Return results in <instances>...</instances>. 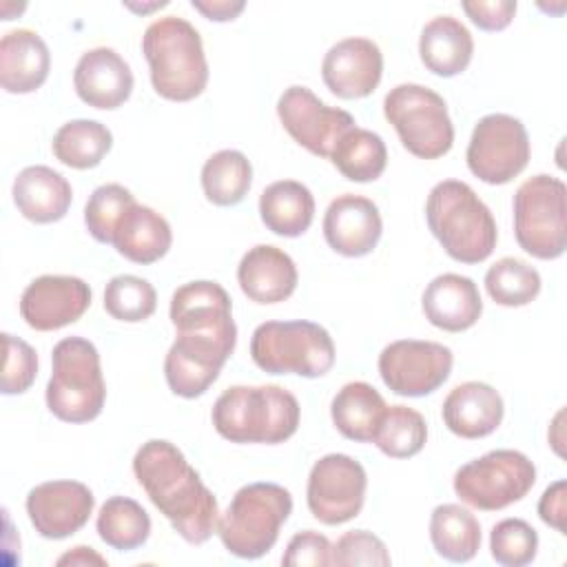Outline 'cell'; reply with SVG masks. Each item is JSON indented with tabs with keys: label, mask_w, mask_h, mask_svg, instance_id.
<instances>
[{
	"label": "cell",
	"mask_w": 567,
	"mask_h": 567,
	"mask_svg": "<svg viewBox=\"0 0 567 567\" xmlns=\"http://www.w3.org/2000/svg\"><path fill=\"white\" fill-rule=\"evenodd\" d=\"M133 474L186 543L202 545L217 532V498L177 445L164 439L142 443L133 456Z\"/></svg>",
	"instance_id": "6da1fadb"
},
{
	"label": "cell",
	"mask_w": 567,
	"mask_h": 567,
	"mask_svg": "<svg viewBox=\"0 0 567 567\" xmlns=\"http://www.w3.org/2000/svg\"><path fill=\"white\" fill-rule=\"evenodd\" d=\"M425 219L454 261L481 264L496 248L494 215L465 182L443 179L434 184L425 202Z\"/></svg>",
	"instance_id": "7a4b0ae2"
},
{
	"label": "cell",
	"mask_w": 567,
	"mask_h": 567,
	"mask_svg": "<svg viewBox=\"0 0 567 567\" xmlns=\"http://www.w3.org/2000/svg\"><path fill=\"white\" fill-rule=\"evenodd\" d=\"M299 401L281 385H233L213 405V425L230 443L288 441L299 427Z\"/></svg>",
	"instance_id": "3957f363"
},
{
	"label": "cell",
	"mask_w": 567,
	"mask_h": 567,
	"mask_svg": "<svg viewBox=\"0 0 567 567\" xmlns=\"http://www.w3.org/2000/svg\"><path fill=\"white\" fill-rule=\"evenodd\" d=\"M142 53L157 95L188 102L206 89L208 62L202 35L188 20L177 16L153 20L142 35Z\"/></svg>",
	"instance_id": "277c9868"
},
{
	"label": "cell",
	"mask_w": 567,
	"mask_h": 567,
	"mask_svg": "<svg viewBox=\"0 0 567 567\" xmlns=\"http://www.w3.org/2000/svg\"><path fill=\"white\" fill-rule=\"evenodd\" d=\"M292 512V496L277 483H248L239 487L219 516L221 545L237 558H261L268 554L281 525Z\"/></svg>",
	"instance_id": "5b68a950"
},
{
	"label": "cell",
	"mask_w": 567,
	"mask_h": 567,
	"mask_svg": "<svg viewBox=\"0 0 567 567\" xmlns=\"http://www.w3.org/2000/svg\"><path fill=\"white\" fill-rule=\"evenodd\" d=\"M47 408L66 423L93 421L106 399L97 348L84 337H66L53 346Z\"/></svg>",
	"instance_id": "8992f818"
},
{
	"label": "cell",
	"mask_w": 567,
	"mask_h": 567,
	"mask_svg": "<svg viewBox=\"0 0 567 567\" xmlns=\"http://www.w3.org/2000/svg\"><path fill=\"white\" fill-rule=\"evenodd\" d=\"M250 357L268 374H299L317 379L334 365L330 332L306 319L259 323L250 339Z\"/></svg>",
	"instance_id": "52a82bcc"
},
{
	"label": "cell",
	"mask_w": 567,
	"mask_h": 567,
	"mask_svg": "<svg viewBox=\"0 0 567 567\" xmlns=\"http://www.w3.org/2000/svg\"><path fill=\"white\" fill-rule=\"evenodd\" d=\"M514 235L536 259H558L567 248V186L551 175H534L514 193Z\"/></svg>",
	"instance_id": "ba28073f"
},
{
	"label": "cell",
	"mask_w": 567,
	"mask_h": 567,
	"mask_svg": "<svg viewBox=\"0 0 567 567\" xmlns=\"http://www.w3.org/2000/svg\"><path fill=\"white\" fill-rule=\"evenodd\" d=\"M383 115L414 157L436 159L454 144L445 100L423 84L405 82L390 89L383 100Z\"/></svg>",
	"instance_id": "9c48e42d"
},
{
	"label": "cell",
	"mask_w": 567,
	"mask_h": 567,
	"mask_svg": "<svg viewBox=\"0 0 567 567\" xmlns=\"http://www.w3.org/2000/svg\"><path fill=\"white\" fill-rule=\"evenodd\" d=\"M536 483V465L518 450H492L454 474L456 496L483 512L518 503Z\"/></svg>",
	"instance_id": "30bf717a"
},
{
	"label": "cell",
	"mask_w": 567,
	"mask_h": 567,
	"mask_svg": "<svg viewBox=\"0 0 567 567\" xmlns=\"http://www.w3.org/2000/svg\"><path fill=\"white\" fill-rule=\"evenodd\" d=\"M467 168L485 184H507L529 162V135L525 124L507 113L481 117L467 144Z\"/></svg>",
	"instance_id": "8fae6325"
},
{
	"label": "cell",
	"mask_w": 567,
	"mask_h": 567,
	"mask_svg": "<svg viewBox=\"0 0 567 567\" xmlns=\"http://www.w3.org/2000/svg\"><path fill=\"white\" fill-rule=\"evenodd\" d=\"M365 487L368 476L359 461L348 454H326L308 474V509L323 525L348 523L359 516Z\"/></svg>",
	"instance_id": "7c38bea8"
},
{
	"label": "cell",
	"mask_w": 567,
	"mask_h": 567,
	"mask_svg": "<svg viewBox=\"0 0 567 567\" xmlns=\"http://www.w3.org/2000/svg\"><path fill=\"white\" fill-rule=\"evenodd\" d=\"M452 363L454 354L443 343L399 339L381 350L379 374L399 396H425L447 381Z\"/></svg>",
	"instance_id": "4fadbf2b"
},
{
	"label": "cell",
	"mask_w": 567,
	"mask_h": 567,
	"mask_svg": "<svg viewBox=\"0 0 567 567\" xmlns=\"http://www.w3.org/2000/svg\"><path fill=\"white\" fill-rule=\"evenodd\" d=\"M277 115L288 135L306 151L330 157L334 142L354 126V117L321 102L308 86L292 84L277 100Z\"/></svg>",
	"instance_id": "5bb4252c"
},
{
	"label": "cell",
	"mask_w": 567,
	"mask_h": 567,
	"mask_svg": "<svg viewBox=\"0 0 567 567\" xmlns=\"http://www.w3.org/2000/svg\"><path fill=\"white\" fill-rule=\"evenodd\" d=\"M233 350L235 343L217 337L177 332L164 359V377L171 392L184 399L202 396L219 377Z\"/></svg>",
	"instance_id": "9a60e30c"
},
{
	"label": "cell",
	"mask_w": 567,
	"mask_h": 567,
	"mask_svg": "<svg viewBox=\"0 0 567 567\" xmlns=\"http://www.w3.org/2000/svg\"><path fill=\"white\" fill-rule=\"evenodd\" d=\"M95 496L80 481H47L27 494V514L35 532L62 540L80 532L93 514Z\"/></svg>",
	"instance_id": "2e32d148"
},
{
	"label": "cell",
	"mask_w": 567,
	"mask_h": 567,
	"mask_svg": "<svg viewBox=\"0 0 567 567\" xmlns=\"http://www.w3.org/2000/svg\"><path fill=\"white\" fill-rule=\"evenodd\" d=\"M91 306V288L71 275L35 277L20 297V315L29 328L49 332L75 323Z\"/></svg>",
	"instance_id": "e0dca14e"
},
{
	"label": "cell",
	"mask_w": 567,
	"mask_h": 567,
	"mask_svg": "<svg viewBox=\"0 0 567 567\" xmlns=\"http://www.w3.org/2000/svg\"><path fill=\"white\" fill-rule=\"evenodd\" d=\"M171 321L175 332L206 334L237 343L233 303L217 281L199 279L179 286L171 297Z\"/></svg>",
	"instance_id": "ac0fdd59"
},
{
	"label": "cell",
	"mask_w": 567,
	"mask_h": 567,
	"mask_svg": "<svg viewBox=\"0 0 567 567\" xmlns=\"http://www.w3.org/2000/svg\"><path fill=\"white\" fill-rule=\"evenodd\" d=\"M383 53L368 38H346L328 49L321 62L326 86L341 100L368 97L381 82Z\"/></svg>",
	"instance_id": "d6986e66"
},
{
	"label": "cell",
	"mask_w": 567,
	"mask_h": 567,
	"mask_svg": "<svg viewBox=\"0 0 567 567\" xmlns=\"http://www.w3.org/2000/svg\"><path fill=\"white\" fill-rule=\"evenodd\" d=\"M383 221L377 204L363 195H337L323 215V237L343 257H363L381 239Z\"/></svg>",
	"instance_id": "ffe728a7"
},
{
	"label": "cell",
	"mask_w": 567,
	"mask_h": 567,
	"mask_svg": "<svg viewBox=\"0 0 567 567\" xmlns=\"http://www.w3.org/2000/svg\"><path fill=\"white\" fill-rule=\"evenodd\" d=\"M78 97L93 109H117L133 91V73L126 60L111 47H95L80 55L73 71Z\"/></svg>",
	"instance_id": "44dd1931"
},
{
	"label": "cell",
	"mask_w": 567,
	"mask_h": 567,
	"mask_svg": "<svg viewBox=\"0 0 567 567\" xmlns=\"http://www.w3.org/2000/svg\"><path fill=\"white\" fill-rule=\"evenodd\" d=\"M297 266L288 252L277 246H252L237 266L241 292L255 303L286 301L297 288Z\"/></svg>",
	"instance_id": "7402d4cb"
},
{
	"label": "cell",
	"mask_w": 567,
	"mask_h": 567,
	"mask_svg": "<svg viewBox=\"0 0 567 567\" xmlns=\"http://www.w3.org/2000/svg\"><path fill=\"white\" fill-rule=\"evenodd\" d=\"M443 423L461 439H483L492 434L505 414L503 396L483 381H465L450 390L441 408Z\"/></svg>",
	"instance_id": "603a6c76"
},
{
	"label": "cell",
	"mask_w": 567,
	"mask_h": 567,
	"mask_svg": "<svg viewBox=\"0 0 567 567\" xmlns=\"http://www.w3.org/2000/svg\"><path fill=\"white\" fill-rule=\"evenodd\" d=\"M421 306L425 319L447 332H463L472 328L483 312V299L476 284L456 272L434 277L423 290Z\"/></svg>",
	"instance_id": "cb8c5ba5"
},
{
	"label": "cell",
	"mask_w": 567,
	"mask_h": 567,
	"mask_svg": "<svg viewBox=\"0 0 567 567\" xmlns=\"http://www.w3.org/2000/svg\"><path fill=\"white\" fill-rule=\"evenodd\" d=\"M51 69L47 42L31 29H16L0 40V84L7 93H31Z\"/></svg>",
	"instance_id": "d4e9b609"
},
{
	"label": "cell",
	"mask_w": 567,
	"mask_h": 567,
	"mask_svg": "<svg viewBox=\"0 0 567 567\" xmlns=\"http://www.w3.org/2000/svg\"><path fill=\"white\" fill-rule=\"evenodd\" d=\"M11 195L18 210L35 224H51L62 219L73 199V190L66 177L42 164L22 168L13 179Z\"/></svg>",
	"instance_id": "484cf974"
},
{
	"label": "cell",
	"mask_w": 567,
	"mask_h": 567,
	"mask_svg": "<svg viewBox=\"0 0 567 567\" xmlns=\"http://www.w3.org/2000/svg\"><path fill=\"white\" fill-rule=\"evenodd\" d=\"M111 244L128 261L146 266L155 264L168 252L173 230L157 210L135 202L117 221Z\"/></svg>",
	"instance_id": "4316f807"
},
{
	"label": "cell",
	"mask_w": 567,
	"mask_h": 567,
	"mask_svg": "<svg viewBox=\"0 0 567 567\" xmlns=\"http://www.w3.org/2000/svg\"><path fill=\"white\" fill-rule=\"evenodd\" d=\"M474 40L467 27L454 16L432 18L419 38V55L427 71L441 78L463 73L472 60Z\"/></svg>",
	"instance_id": "83f0119b"
},
{
	"label": "cell",
	"mask_w": 567,
	"mask_h": 567,
	"mask_svg": "<svg viewBox=\"0 0 567 567\" xmlns=\"http://www.w3.org/2000/svg\"><path fill=\"white\" fill-rule=\"evenodd\" d=\"M259 217L264 226L281 237L303 235L315 219V197L297 179H279L259 195Z\"/></svg>",
	"instance_id": "f1b7e54d"
},
{
	"label": "cell",
	"mask_w": 567,
	"mask_h": 567,
	"mask_svg": "<svg viewBox=\"0 0 567 567\" xmlns=\"http://www.w3.org/2000/svg\"><path fill=\"white\" fill-rule=\"evenodd\" d=\"M385 408L388 405L377 388L365 381H350L334 394L330 416L346 439L372 443Z\"/></svg>",
	"instance_id": "f546056e"
},
{
	"label": "cell",
	"mask_w": 567,
	"mask_h": 567,
	"mask_svg": "<svg viewBox=\"0 0 567 567\" xmlns=\"http://www.w3.org/2000/svg\"><path fill=\"white\" fill-rule=\"evenodd\" d=\"M430 540L441 558L467 563L481 549V525L470 509L456 503H443L432 509Z\"/></svg>",
	"instance_id": "4dcf8cb0"
},
{
	"label": "cell",
	"mask_w": 567,
	"mask_h": 567,
	"mask_svg": "<svg viewBox=\"0 0 567 567\" xmlns=\"http://www.w3.org/2000/svg\"><path fill=\"white\" fill-rule=\"evenodd\" d=\"M350 182H374L388 164V148L379 133L352 126L332 146L328 157Z\"/></svg>",
	"instance_id": "1f68e13d"
},
{
	"label": "cell",
	"mask_w": 567,
	"mask_h": 567,
	"mask_svg": "<svg viewBox=\"0 0 567 567\" xmlns=\"http://www.w3.org/2000/svg\"><path fill=\"white\" fill-rule=\"evenodd\" d=\"M113 146L111 131L95 120H71L53 135V155L71 168L97 166Z\"/></svg>",
	"instance_id": "d6a6232c"
},
{
	"label": "cell",
	"mask_w": 567,
	"mask_h": 567,
	"mask_svg": "<svg viewBox=\"0 0 567 567\" xmlns=\"http://www.w3.org/2000/svg\"><path fill=\"white\" fill-rule=\"evenodd\" d=\"M252 184V166L241 151L224 148L213 153L202 168V188L210 204L235 206Z\"/></svg>",
	"instance_id": "836d02e7"
},
{
	"label": "cell",
	"mask_w": 567,
	"mask_h": 567,
	"mask_svg": "<svg viewBox=\"0 0 567 567\" xmlns=\"http://www.w3.org/2000/svg\"><path fill=\"white\" fill-rule=\"evenodd\" d=\"M95 527L109 547L131 551L146 543L151 534V518L137 501L128 496H111L100 507Z\"/></svg>",
	"instance_id": "e575fe53"
},
{
	"label": "cell",
	"mask_w": 567,
	"mask_h": 567,
	"mask_svg": "<svg viewBox=\"0 0 567 567\" xmlns=\"http://www.w3.org/2000/svg\"><path fill=\"white\" fill-rule=\"evenodd\" d=\"M425 441L427 423L423 414L408 405H390L379 421L372 443L390 458H410L423 450Z\"/></svg>",
	"instance_id": "d590c367"
},
{
	"label": "cell",
	"mask_w": 567,
	"mask_h": 567,
	"mask_svg": "<svg viewBox=\"0 0 567 567\" xmlns=\"http://www.w3.org/2000/svg\"><path fill=\"white\" fill-rule=\"evenodd\" d=\"M540 275L516 257H503L485 272V290L498 306L518 308L532 303L540 292Z\"/></svg>",
	"instance_id": "8d00e7d4"
},
{
	"label": "cell",
	"mask_w": 567,
	"mask_h": 567,
	"mask_svg": "<svg viewBox=\"0 0 567 567\" xmlns=\"http://www.w3.org/2000/svg\"><path fill=\"white\" fill-rule=\"evenodd\" d=\"M155 288L137 275H117L104 288V310L117 321H144L155 312Z\"/></svg>",
	"instance_id": "74e56055"
},
{
	"label": "cell",
	"mask_w": 567,
	"mask_h": 567,
	"mask_svg": "<svg viewBox=\"0 0 567 567\" xmlns=\"http://www.w3.org/2000/svg\"><path fill=\"white\" fill-rule=\"evenodd\" d=\"M135 204V197L122 184L97 186L84 206V224L91 237L100 244H111L122 215Z\"/></svg>",
	"instance_id": "f35d334b"
},
{
	"label": "cell",
	"mask_w": 567,
	"mask_h": 567,
	"mask_svg": "<svg viewBox=\"0 0 567 567\" xmlns=\"http://www.w3.org/2000/svg\"><path fill=\"white\" fill-rule=\"evenodd\" d=\"M489 551L503 567H525L536 558L538 534L523 518H503L492 527Z\"/></svg>",
	"instance_id": "ab89813d"
},
{
	"label": "cell",
	"mask_w": 567,
	"mask_h": 567,
	"mask_svg": "<svg viewBox=\"0 0 567 567\" xmlns=\"http://www.w3.org/2000/svg\"><path fill=\"white\" fill-rule=\"evenodd\" d=\"M2 343H4L2 381H0L2 394H22L35 381L38 354L27 341L9 332L2 334Z\"/></svg>",
	"instance_id": "60d3db41"
},
{
	"label": "cell",
	"mask_w": 567,
	"mask_h": 567,
	"mask_svg": "<svg viewBox=\"0 0 567 567\" xmlns=\"http://www.w3.org/2000/svg\"><path fill=\"white\" fill-rule=\"evenodd\" d=\"M392 563L385 543L365 529L346 532L337 545H332V565L339 567H357V565H372V567H388Z\"/></svg>",
	"instance_id": "b9f144b4"
},
{
	"label": "cell",
	"mask_w": 567,
	"mask_h": 567,
	"mask_svg": "<svg viewBox=\"0 0 567 567\" xmlns=\"http://www.w3.org/2000/svg\"><path fill=\"white\" fill-rule=\"evenodd\" d=\"M281 563L286 567H326L332 565V545L330 540L315 532L303 529L297 532L286 547V554L281 556Z\"/></svg>",
	"instance_id": "7bdbcfd3"
},
{
	"label": "cell",
	"mask_w": 567,
	"mask_h": 567,
	"mask_svg": "<svg viewBox=\"0 0 567 567\" xmlns=\"http://www.w3.org/2000/svg\"><path fill=\"white\" fill-rule=\"evenodd\" d=\"M461 7L467 18L483 31H503L509 27L516 13L514 0H465Z\"/></svg>",
	"instance_id": "ee69618b"
},
{
	"label": "cell",
	"mask_w": 567,
	"mask_h": 567,
	"mask_svg": "<svg viewBox=\"0 0 567 567\" xmlns=\"http://www.w3.org/2000/svg\"><path fill=\"white\" fill-rule=\"evenodd\" d=\"M538 516L545 525L554 527L560 534H567L565 527V518H567V483L560 478L556 483H551L540 501H538Z\"/></svg>",
	"instance_id": "f6af8a7d"
},
{
	"label": "cell",
	"mask_w": 567,
	"mask_h": 567,
	"mask_svg": "<svg viewBox=\"0 0 567 567\" xmlns=\"http://www.w3.org/2000/svg\"><path fill=\"white\" fill-rule=\"evenodd\" d=\"M190 4L193 9H197L208 20H215V22L235 20L246 7L241 0H193Z\"/></svg>",
	"instance_id": "bcb514c9"
},
{
	"label": "cell",
	"mask_w": 567,
	"mask_h": 567,
	"mask_svg": "<svg viewBox=\"0 0 567 567\" xmlns=\"http://www.w3.org/2000/svg\"><path fill=\"white\" fill-rule=\"evenodd\" d=\"M58 565H82V567H86V565H100V567H104V565H106V558H102L95 549H91V547H86V545H78V547H73L71 551L62 554V556L58 558Z\"/></svg>",
	"instance_id": "7dc6e473"
}]
</instances>
